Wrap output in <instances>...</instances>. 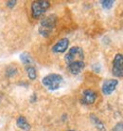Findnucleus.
<instances>
[{
	"mask_svg": "<svg viewBox=\"0 0 123 131\" xmlns=\"http://www.w3.org/2000/svg\"><path fill=\"white\" fill-rule=\"evenodd\" d=\"M68 131H75V130H68Z\"/></svg>",
	"mask_w": 123,
	"mask_h": 131,
	"instance_id": "a211bd4d",
	"label": "nucleus"
},
{
	"mask_svg": "<svg viewBox=\"0 0 123 131\" xmlns=\"http://www.w3.org/2000/svg\"><path fill=\"white\" fill-rule=\"evenodd\" d=\"M56 23H57V16L54 14L45 17L40 23L39 33L44 37L49 36L52 30H54Z\"/></svg>",
	"mask_w": 123,
	"mask_h": 131,
	"instance_id": "f257e3e1",
	"label": "nucleus"
},
{
	"mask_svg": "<svg viewBox=\"0 0 123 131\" xmlns=\"http://www.w3.org/2000/svg\"><path fill=\"white\" fill-rule=\"evenodd\" d=\"M117 85H118V81L117 79H109V80L104 81L102 88H101L102 93L104 95H110L117 89Z\"/></svg>",
	"mask_w": 123,
	"mask_h": 131,
	"instance_id": "423d86ee",
	"label": "nucleus"
},
{
	"mask_svg": "<svg viewBox=\"0 0 123 131\" xmlns=\"http://www.w3.org/2000/svg\"><path fill=\"white\" fill-rule=\"evenodd\" d=\"M50 7L49 1H34L31 4V13L33 18H39Z\"/></svg>",
	"mask_w": 123,
	"mask_h": 131,
	"instance_id": "20e7f679",
	"label": "nucleus"
},
{
	"mask_svg": "<svg viewBox=\"0 0 123 131\" xmlns=\"http://www.w3.org/2000/svg\"><path fill=\"white\" fill-rule=\"evenodd\" d=\"M112 73L116 77H123V54H117L113 60Z\"/></svg>",
	"mask_w": 123,
	"mask_h": 131,
	"instance_id": "39448f33",
	"label": "nucleus"
},
{
	"mask_svg": "<svg viewBox=\"0 0 123 131\" xmlns=\"http://www.w3.org/2000/svg\"><path fill=\"white\" fill-rule=\"evenodd\" d=\"M63 83V77L57 73H51L45 76L42 80V84L49 90H56L61 86Z\"/></svg>",
	"mask_w": 123,
	"mask_h": 131,
	"instance_id": "f03ea898",
	"label": "nucleus"
},
{
	"mask_svg": "<svg viewBox=\"0 0 123 131\" xmlns=\"http://www.w3.org/2000/svg\"><path fill=\"white\" fill-rule=\"evenodd\" d=\"M84 52L81 47H72L69 49L68 52L65 56V61L66 65H70L71 63L77 62V61H83Z\"/></svg>",
	"mask_w": 123,
	"mask_h": 131,
	"instance_id": "7ed1b4c3",
	"label": "nucleus"
},
{
	"mask_svg": "<svg viewBox=\"0 0 123 131\" xmlns=\"http://www.w3.org/2000/svg\"><path fill=\"white\" fill-rule=\"evenodd\" d=\"M26 71H27V74H28V77L30 80H35L36 77H37V72H36V69L34 67H32V66H28L26 68Z\"/></svg>",
	"mask_w": 123,
	"mask_h": 131,
	"instance_id": "f8f14e48",
	"label": "nucleus"
},
{
	"mask_svg": "<svg viewBox=\"0 0 123 131\" xmlns=\"http://www.w3.org/2000/svg\"><path fill=\"white\" fill-rule=\"evenodd\" d=\"M16 125L19 128H21L24 131H29L30 130V125H29L26 118L24 116H19L16 120Z\"/></svg>",
	"mask_w": 123,
	"mask_h": 131,
	"instance_id": "9d476101",
	"label": "nucleus"
},
{
	"mask_svg": "<svg viewBox=\"0 0 123 131\" xmlns=\"http://www.w3.org/2000/svg\"><path fill=\"white\" fill-rule=\"evenodd\" d=\"M101 4L104 10H110L114 5V1L113 0H103V1H101Z\"/></svg>",
	"mask_w": 123,
	"mask_h": 131,
	"instance_id": "4468645a",
	"label": "nucleus"
},
{
	"mask_svg": "<svg viewBox=\"0 0 123 131\" xmlns=\"http://www.w3.org/2000/svg\"><path fill=\"white\" fill-rule=\"evenodd\" d=\"M112 131H123V122H119L115 125Z\"/></svg>",
	"mask_w": 123,
	"mask_h": 131,
	"instance_id": "dca6fc26",
	"label": "nucleus"
},
{
	"mask_svg": "<svg viewBox=\"0 0 123 131\" xmlns=\"http://www.w3.org/2000/svg\"><path fill=\"white\" fill-rule=\"evenodd\" d=\"M17 72V69L15 68V67H13V66H10V67H9L8 69H7V76H9V77H10V76H13L14 74H16Z\"/></svg>",
	"mask_w": 123,
	"mask_h": 131,
	"instance_id": "2eb2a0df",
	"label": "nucleus"
},
{
	"mask_svg": "<svg viewBox=\"0 0 123 131\" xmlns=\"http://www.w3.org/2000/svg\"><path fill=\"white\" fill-rule=\"evenodd\" d=\"M90 118H91V121H92V123L94 124L95 126H96L99 130H100V131H104V130H105V126H104L103 123H102L100 119L97 118V116H95L94 114H91Z\"/></svg>",
	"mask_w": 123,
	"mask_h": 131,
	"instance_id": "9b49d317",
	"label": "nucleus"
},
{
	"mask_svg": "<svg viewBox=\"0 0 123 131\" xmlns=\"http://www.w3.org/2000/svg\"><path fill=\"white\" fill-rule=\"evenodd\" d=\"M20 60L22 61L23 64H25V65H30V63L32 62V59H31V57L29 56V54L28 53H22L21 55H20Z\"/></svg>",
	"mask_w": 123,
	"mask_h": 131,
	"instance_id": "ddd939ff",
	"label": "nucleus"
},
{
	"mask_svg": "<svg viewBox=\"0 0 123 131\" xmlns=\"http://www.w3.org/2000/svg\"><path fill=\"white\" fill-rule=\"evenodd\" d=\"M97 93L92 90V89H85L82 92V99H81V103L84 105H92L94 104L96 100H97Z\"/></svg>",
	"mask_w": 123,
	"mask_h": 131,
	"instance_id": "0eeeda50",
	"label": "nucleus"
},
{
	"mask_svg": "<svg viewBox=\"0 0 123 131\" xmlns=\"http://www.w3.org/2000/svg\"><path fill=\"white\" fill-rule=\"evenodd\" d=\"M84 66H85V64L83 61H77V62L71 63L70 65H68L67 68L71 74L77 75L79 73H81V70L84 69Z\"/></svg>",
	"mask_w": 123,
	"mask_h": 131,
	"instance_id": "1a4fd4ad",
	"label": "nucleus"
},
{
	"mask_svg": "<svg viewBox=\"0 0 123 131\" xmlns=\"http://www.w3.org/2000/svg\"><path fill=\"white\" fill-rule=\"evenodd\" d=\"M16 5V1L15 0H13V1H8L7 2V6L9 8H13V7Z\"/></svg>",
	"mask_w": 123,
	"mask_h": 131,
	"instance_id": "f3484780",
	"label": "nucleus"
},
{
	"mask_svg": "<svg viewBox=\"0 0 123 131\" xmlns=\"http://www.w3.org/2000/svg\"><path fill=\"white\" fill-rule=\"evenodd\" d=\"M68 46H69V40L67 38H64L52 47V51L54 53H63L68 49Z\"/></svg>",
	"mask_w": 123,
	"mask_h": 131,
	"instance_id": "6e6552de",
	"label": "nucleus"
}]
</instances>
